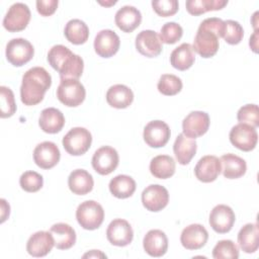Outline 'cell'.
<instances>
[{"label":"cell","mask_w":259,"mask_h":259,"mask_svg":"<svg viewBox=\"0 0 259 259\" xmlns=\"http://www.w3.org/2000/svg\"><path fill=\"white\" fill-rule=\"evenodd\" d=\"M222 171L221 161L213 155H206L200 158L194 167L196 178L203 182L209 183L214 181Z\"/></svg>","instance_id":"obj_19"},{"label":"cell","mask_w":259,"mask_h":259,"mask_svg":"<svg viewBox=\"0 0 259 259\" xmlns=\"http://www.w3.org/2000/svg\"><path fill=\"white\" fill-rule=\"evenodd\" d=\"M0 203H1V223H4L5 220L9 217L10 206L4 198L0 199Z\"/></svg>","instance_id":"obj_45"},{"label":"cell","mask_w":259,"mask_h":259,"mask_svg":"<svg viewBox=\"0 0 259 259\" xmlns=\"http://www.w3.org/2000/svg\"><path fill=\"white\" fill-rule=\"evenodd\" d=\"M152 7L159 16L168 17L178 11L179 4L177 0H155L152 1Z\"/></svg>","instance_id":"obj_43"},{"label":"cell","mask_w":259,"mask_h":259,"mask_svg":"<svg viewBox=\"0 0 259 259\" xmlns=\"http://www.w3.org/2000/svg\"><path fill=\"white\" fill-rule=\"evenodd\" d=\"M119 157L115 149L103 146L97 149L92 157V167L100 175H108L118 166Z\"/></svg>","instance_id":"obj_10"},{"label":"cell","mask_w":259,"mask_h":259,"mask_svg":"<svg viewBox=\"0 0 259 259\" xmlns=\"http://www.w3.org/2000/svg\"><path fill=\"white\" fill-rule=\"evenodd\" d=\"M48 62L62 79H78L84 69L83 59L63 45H56L48 53Z\"/></svg>","instance_id":"obj_3"},{"label":"cell","mask_w":259,"mask_h":259,"mask_svg":"<svg viewBox=\"0 0 259 259\" xmlns=\"http://www.w3.org/2000/svg\"><path fill=\"white\" fill-rule=\"evenodd\" d=\"M61 158V153L57 145L46 141L38 144L33 151L34 163L41 169H51L55 167Z\"/></svg>","instance_id":"obj_16"},{"label":"cell","mask_w":259,"mask_h":259,"mask_svg":"<svg viewBox=\"0 0 259 259\" xmlns=\"http://www.w3.org/2000/svg\"><path fill=\"white\" fill-rule=\"evenodd\" d=\"M182 86L181 79L173 74H163L157 84L159 92L166 96L176 95L181 91Z\"/></svg>","instance_id":"obj_36"},{"label":"cell","mask_w":259,"mask_h":259,"mask_svg":"<svg viewBox=\"0 0 259 259\" xmlns=\"http://www.w3.org/2000/svg\"><path fill=\"white\" fill-rule=\"evenodd\" d=\"M119 36L111 29L100 30L94 38L95 53L101 58H110L118 52Z\"/></svg>","instance_id":"obj_17"},{"label":"cell","mask_w":259,"mask_h":259,"mask_svg":"<svg viewBox=\"0 0 259 259\" xmlns=\"http://www.w3.org/2000/svg\"><path fill=\"white\" fill-rule=\"evenodd\" d=\"M78 224L85 230L98 229L104 220V210L101 204L94 200H86L80 203L76 210Z\"/></svg>","instance_id":"obj_4"},{"label":"cell","mask_w":259,"mask_h":259,"mask_svg":"<svg viewBox=\"0 0 259 259\" xmlns=\"http://www.w3.org/2000/svg\"><path fill=\"white\" fill-rule=\"evenodd\" d=\"M235 220V212L229 205L218 204L211 209L208 222L214 232L219 234H226L232 230Z\"/></svg>","instance_id":"obj_15"},{"label":"cell","mask_w":259,"mask_h":259,"mask_svg":"<svg viewBox=\"0 0 259 259\" xmlns=\"http://www.w3.org/2000/svg\"><path fill=\"white\" fill-rule=\"evenodd\" d=\"M212 257L214 259H237L239 258L238 246L231 240H221L212 249Z\"/></svg>","instance_id":"obj_37"},{"label":"cell","mask_w":259,"mask_h":259,"mask_svg":"<svg viewBox=\"0 0 259 259\" xmlns=\"http://www.w3.org/2000/svg\"><path fill=\"white\" fill-rule=\"evenodd\" d=\"M171 136L168 124L162 120H152L144 128L143 137L146 144L152 148L164 147Z\"/></svg>","instance_id":"obj_14"},{"label":"cell","mask_w":259,"mask_h":259,"mask_svg":"<svg viewBox=\"0 0 259 259\" xmlns=\"http://www.w3.org/2000/svg\"><path fill=\"white\" fill-rule=\"evenodd\" d=\"M224 177L228 179H237L242 177L247 170L245 160L235 154H225L220 158Z\"/></svg>","instance_id":"obj_26"},{"label":"cell","mask_w":259,"mask_h":259,"mask_svg":"<svg viewBox=\"0 0 259 259\" xmlns=\"http://www.w3.org/2000/svg\"><path fill=\"white\" fill-rule=\"evenodd\" d=\"M195 61V54L190 44L183 42L175 48L170 55V63L173 68L179 71L189 69Z\"/></svg>","instance_id":"obj_30"},{"label":"cell","mask_w":259,"mask_h":259,"mask_svg":"<svg viewBox=\"0 0 259 259\" xmlns=\"http://www.w3.org/2000/svg\"><path fill=\"white\" fill-rule=\"evenodd\" d=\"M208 239L206 229L199 224H191L183 229L180 242L187 250H198L202 248Z\"/></svg>","instance_id":"obj_20"},{"label":"cell","mask_w":259,"mask_h":259,"mask_svg":"<svg viewBox=\"0 0 259 259\" xmlns=\"http://www.w3.org/2000/svg\"><path fill=\"white\" fill-rule=\"evenodd\" d=\"M197 145L194 139L185 137L183 134H179L173 145V152L177 162L181 165H187L196 153Z\"/></svg>","instance_id":"obj_25"},{"label":"cell","mask_w":259,"mask_h":259,"mask_svg":"<svg viewBox=\"0 0 259 259\" xmlns=\"http://www.w3.org/2000/svg\"><path fill=\"white\" fill-rule=\"evenodd\" d=\"M225 22L218 17L205 18L198 26L193 40V51L202 58L213 57L219 50V38L223 37Z\"/></svg>","instance_id":"obj_2"},{"label":"cell","mask_w":259,"mask_h":259,"mask_svg":"<svg viewBox=\"0 0 259 259\" xmlns=\"http://www.w3.org/2000/svg\"><path fill=\"white\" fill-rule=\"evenodd\" d=\"M94 181L92 175L84 169L73 170L68 178L70 190L77 195H85L93 189Z\"/></svg>","instance_id":"obj_27"},{"label":"cell","mask_w":259,"mask_h":259,"mask_svg":"<svg viewBox=\"0 0 259 259\" xmlns=\"http://www.w3.org/2000/svg\"><path fill=\"white\" fill-rule=\"evenodd\" d=\"M31 14L28 6L21 2L12 4L3 19V26L10 32L23 30L29 23Z\"/></svg>","instance_id":"obj_9"},{"label":"cell","mask_w":259,"mask_h":259,"mask_svg":"<svg viewBox=\"0 0 259 259\" xmlns=\"http://www.w3.org/2000/svg\"><path fill=\"white\" fill-rule=\"evenodd\" d=\"M229 138L233 146L244 152L254 150L258 142V134L256 128L241 122L232 127Z\"/></svg>","instance_id":"obj_8"},{"label":"cell","mask_w":259,"mask_h":259,"mask_svg":"<svg viewBox=\"0 0 259 259\" xmlns=\"http://www.w3.org/2000/svg\"><path fill=\"white\" fill-rule=\"evenodd\" d=\"M228 4L226 0H188L185 3L186 10L191 15H201L208 11L221 10Z\"/></svg>","instance_id":"obj_35"},{"label":"cell","mask_w":259,"mask_h":259,"mask_svg":"<svg viewBox=\"0 0 259 259\" xmlns=\"http://www.w3.org/2000/svg\"><path fill=\"white\" fill-rule=\"evenodd\" d=\"M58 4V0H37L36 10L41 16H50L57 10Z\"/></svg>","instance_id":"obj_44"},{"label":"cell","mask_w":259,"mask_h":259,"mask_svg":"<svg viewBox=\"0 0 259 259\" xmlns=\"http://www.w3.org/2000/svg\"><path fill=\"white\" fill-rule=\"evenodd\" d=\"M38 124L47 134H57L65 125V117L61 110L55 107L45 108L39 115Z\"/></svg>","instance_id":"obj_24"},{"label":"cell","mask_w":259,"mask_h":259,"mask_svg":"<svg viewBox=\"0 0 259 259\" xmlns=\"http://www.w3.org/2000/svg\"><path fill=\"white\" fill-rule=\"evenodd\" d=\"M62 143L68 154L72 156H81L89 150L92 143V136L85 127L77 126L71 128L65 135Z\"/></svg>","instance_id":"obj_5"},{"label":"cell","mask_w":259,"mask_h":259,"mask_svg":"<svg viewBox=\"0 0 259 259\" xmlns=\"http://www.w3.org/2000/svg\"><path fill=\"white\" fill-rule=\"evenodd\" d=\"M238 243L245 253H254L259 247V229L257 224H246L238 234Z\"/></svg>","instance_id":"obj_31"},{"label":"cell","mask_w":259,"mask_h":259,"mask_svg":"<svg viewBox=\"0 0 259 259\" xmlns=\"http://www.w3.org/2000/svg\"><path fill=\"white\" fill-rule=\"evenodd\" d=\"M64 34L73 45H83L89 37V28L87 24L80 19H71L67 22Z\"/></svg>","instance_id":"obj_34"},{"label":"cell","mask_w":259,"mask_h":259,"mask_svg":"<svg viewBox=\"0 0 259 259\" xmlns=\"http://www.w3.org/2000/svg\"><path fill=\"white\" fill-rule=\"evenodd\" d=\"M133 100L134 93L132 89L123 84H115L106 92V101L114 108H126L132 104Z\"/></svg>","instance_id":"obj_29"},{"label":"cell","mask_w":259,"mask_h":259,"mask_svg":"<svg viewBox=\"0 0 259 259\" xmlns=\"http://www.w3.org/2000/svg\"><path fill=\"white\" fill-rule=\"evenodd\" d=\"M114 21L116 26L123 32H132L141 24L142 14L138 8L125 5L116 11Z\"/></svg>","instance_id":"obj_23"},{"label":"cell","mask_w":259,"mask_h":259,"mask_svg":"<svg viewBox=\"0 0 259 259\" xmlns=\"http://www.w3.org/2000/svg\"><path fill=\"white\" fill-rule=\"evenodd\" d=\"M86 257H89V258H98V257H101V258H106V255L103 254L101 251L99 250H91L90 252L86 253L83 255V258H86Z\"/></svg>","instance_id":"obj_47"},{"label":"cell","mask_w":259,"mask_h":259,"mask_svg":"<svg viewBox=\"0 0 259 259\" xmlns=\"http://www.w3.org/2000/svg\"><path fill=\"white\" fill-rule=\"evenodd\" d=\"M5 55L7 61L11 65L15 67H21L32 59L34 55V49L33 46L25 38H12L6 45Z\"/></svg>","instance_id":"obj_7"},{"label":"cell","mask_w":259,"mask_h":259,"mask_svg":"<svg viewBox=\"0 0 259 259\" xmlns=\"http://www.w3.org/2000/svg\"><path fill=\"white\" fill-rule=\"evenodd\" d=\"M142 202L146 209L150 211H160L169 202L168 190L159 184H151L142 192Z\"/></svg>","instance_id":"obj_12"},{"label":"cell","mask_w":259,"mask_h":259,"mask_svg":"<svg viewBox=\"0 0 259 259\" xmlns=\"http://www.w3.org/2000/svg\"><path fill=\"white\" fill-rule=\"evenodd\" d=\"M109 191L117 198L131 197L136 191V181L128 175H117L109 182Z\"/></svg>","instance_id":"obj_33"},{"label":"cell","mask_w":259,"mask_h":259,"mask_svg":"<svg viewBox=\"0 0 259 259\" xmlns=\"http://www.w3.org/2000/svg\"><path fill=\"white\" fill-rule=\"evenodd\" d=\"M209 116L204 111H191L182 121L183 135L190 139L203 136L209 127Z\"/></svg>","instance_id":"obj_11"},{"label":"cell","mask_w":259,"mask_h":259,"mask_svg":"<svg viewBox=\"0 0 259 259\" xmlns=\"http://www.w3.org/2000/svg\"><path fill=\"white\" fill-rule=\"evenodd\" d=\"M237 119L241 123L249 124L253 127L259 125V109L256 104H246L237 112Z\"/></svg>","instance_id":"obj_42"},{"label":"cell","mask_w":259,"mask_h":259,"mask_svg":"<svg viewBox=\"0 0 259 259\" xmlns=\"http://www.w3.org/2000/svg\"><path fill=\"white\" fill-rule=\"evenodd\" d=\"M106 238L113 246L124 247L132 243L134 231L127 221L115 219L111 221L107 227Z\"/></svg>","instance_id":"obj_13"},{"label":"cell","mask_w":259,"mask_h":259,"mask_svg":"<svg viewBox=\"0 0 259 259\" xmlns=\"http://www.w3.org/2000/svg\"><path fill=\"white\" fill-rule=\"evenodd\" d=\"M224 26L223 38L229 45H238L241 42L244 36V29L242 25L235 20H226Z\"/></svg>","instance_id":"obj_38"},{"label":"cell","mask_w":259,"mask_h":259,"mask_svg":"<svg viewBox=\"0 0 259 259\" xmlns=\"http://www.w3.org/2000/svg\"><path fill=\"white\" fill-rule=\"evenodd\" d=\"M86 96V90L78 79H62L58 89L57 97L60 102L69 107L80 105Z\"/></svg>","instance_id":"obj_6"},{"label":"cell","mask_w":259,"mask_h":259,"mask_svg":"<svg viewBox=\"0 0 259 259\" xmlns=\"http://www.w3.org/2000/svg\"><path fill=\"white\" fill-rule=\"evenodd\" d=\"M54 246L55 241L52 234L38 231L29 237L26 243V251L32 257H44L52 251Z\"/></svg>","instance_id":"obj_21"},{"label":"cell","mask_w":259,"mask_h":259,"mask_svg":"<svg viewBox=\"0 0 259 259\" xmlns=\"http://www.w3.org/2000/svg\"><path fill=\"white\" fill-rule=\"evenodd\" d=\"M258 11H256L253 16H252V24H253V27H254V30L258 29Z\"/></svg>","instance_id":"obj_48"},{"label":"cell","mask_w":259,"mask_h":259,"mask_svg":"<svg viewBox=\"0 0 259 259\" xmlns=\"http://www.w3.org/2000/svg\"><path fill=\"white\" fill-rule=\"evenodd\" d=\"M50 233L52 234L55 246L60 250H68L76 243L75 230L68 224L58 223L51 227Z\"/></svg>","instance_id":"obj_28"},{"label":"cell","mask_w":259,"mask_h":259,"mask_svg":"<svg viewBox=\"0 0 259 259\" xmlns=\"http://www.w3.org/2000/svg\"><path fill=\"white\" fill-rule=\"evenodd\" d=\"M145 252L152 257H162L168 249V238L161 230H150L144 237Z\"/></svg>","instance_id":"obj_22"},{"label":"cell","mask_w":259,"mask_h":259,"mask_svg":"<svg viewBox=\"0 0 259 259\" xmlns=\"http://www.w3.org/2000/svg\"><path fill=\"white\" fill-rule=\"evenodd\" d=\"M258 29L254 30L253 34L251 35L250 37V40H249V46L251 48V50L254 52V53H258Z\"/></svg>","instance_id":"obj_46"},{"label":"cell","mask_w":259,"mask_h":259,"mask_svg":"<svg viewBox=\"0 0 259 259\" xmlns=\"http://www.w3.org/2000/svg\"><path fill=\"white\" fill-rule=\"evenodd\" d=\"M0 100H1V117L6 118L12 116L16 111V104L12 90L6 86L0 87Z\"/></svg>","instance_id":"obj_39"},{"label":"cell","mask_w":259,"mask_h":259,"mask_svg":"<svg viewBox=\"0 0 259 259\" xmlns=\"http://www.w3.org/2000/svg\"><path fill=\"white\" fill-rule=\"evenodd\" d=\"M21 188L26 192H36L44 185V178L35 171H25L19 178Z\"/></svg>","instance_id":"obj_40"},{"label":"cell","mask_w":259,"mask_h":259,"mask_svg":"<svg viewBox=\"0 0 259 259\" xmlns=\"http://www.w3.org/2000/svg\"><path fill=\"white\" fill-rule=\"evenodd\" d=\"M182 34L183 29L180 24L176 22H167L161 27L159 37L162 42L173 45L182 37Z\"/></svg>","instance_id":"obj_41"},{"label":"cell","mask_w":259,"mask_h":259,"mask_svg":"<svg viewBox=\"0 0 259 259\" xmlns=\"http://www.w3.org/2000/svg\"><path fill=\"white\" fill-rule=\"evenodd\" d=\"M136 49L147 58H155L161 54L163 48L159 34L154 30L146 29L137 35Z\"/></svg>","instance_id":"obj_18"},{"label":"cell","mask_w":259,"mask_h":259,"mask_svg":"<svg viewBox=\"0 0 259 259\" xmlns=\"http://www.w3.org/2000/svg\"><path fill=\"white\" fill-rule=\"evenodd\" d=\"M52 85V77L42 67H32L22 76L20 98L24 105H36L42 101Z\"/></svg>","instance_id":"obj_1"},{"label":"cell","mask_w":259,"mask_h":259,"mask_svg":"<svg viewBox=\"0 0 259 259\" xmlns=\"http://www.w3.org/2000/svg\"><path fill=\"white\" fill-rule=\"evenodd\" d=\"M175 161L171 156L158 155L150 162L151 174L159 179H167L175 173Z\"/></svg>","instance_id":"obj_32"}]
</instances>
